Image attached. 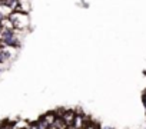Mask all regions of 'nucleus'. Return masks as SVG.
<instances>
[{"label":"nucleus","mask_w":146,"mask_h":129,"mask_svg":"<svg viewBox=\"0 0 146 129\" xmlns=\"http://www.w3.org/2000/svg\"><path fill=\"white\" fill-rule=\"evenodd\" d=\"M9 19L13 22L15 29H17V30H23V32H26V29H27V27H29V25H30L29 15L22 13V12H13V13L10 15V17H9Z\"/></svg>","instance_id":"nucleus-1"},{"label":"nucleus","mask_w":146,"mask_h":129,"mask_svg":"<svg viewBox=\"0 0 146 129\" xmlns=\"http://www.w3.org/2000/svg\"><path fill=\"white\" fill-rule=\"evenodd\" d=\"M76 118V112L75 110H70V109H66V112L63 113L62 116V120L64 122V125L69 128V126H73V120Z\"/></svg>","instance_id":"nucleus-2"},{"label":"nucleus","mask_w":146,"mask_h":129,"mask_svg":"<svg viewBox=\"0 0 146 129\" xmlns=\"http://www.w3.org/2000/svg\"><path fill=\"white\" fill-rule=\"evenodd\" d=\"M0 26H2V30H6V32H13L15 30V25L9 17H5L2 22H0Z\"/></svg>","instance_id":"nucleus-3"},{"label":"nucleus","mask_w":146,"mask_h":129,"mask_svg":"<svg viewBox=\"0 0 146 129\" xmlns=\"http://www.w3.org/2000/svg\"><path fill=\"white\" fill-rule=\"evenodd\" d=\"M17 12H22V13L29 15V12H30V0H20Z\"/></svg>","instance_id":"nucleus-4"},{"label":"nucleus","mask_w":146,"mask_h":129,"mask_svg":"<svg viewBox=\"0 0 146 129\" xmlns=\"http://www.w3.org/2000/svg\"><path fill=\"white\" fill-rule=\"evenodd\" d=\"M12 13H13V10H12L7 5H5V3L0 2V15H2L3 17H10Z\"/></svg>","instance_id":"nucleus-5"},{"label":"nucleus","mask_w":146,"mask_h":129,"mask_svg":"<svg viewBox=\"0 0 146 129\" xmlns=\"http://www.w3.org/2000/svg\"><path fill=\"white\" fill-rule=\"evenodd\" d=\"M43 119H44L50 126H53V125H54V122H56V119H57V116H56V113H54V112H47V113H44V115H43Z\"/></svg>","instance_id":"nucleus-6"},{"label":"nucleus","mask_w":146,"mask_h":129,"mask_svg":"<svg viewBox=\"0 0 146 129\" xmlns=\"http://www.w3.org/2000/svg\"><path fill=\"white\" fill-rule=\"evenodd\" d=\"M29 126H30V123H27L26 120H17L13 123L15 129H29Z\"/></svg>","instance_id":"nucleus-7"},{"label":"nucleus","mask_w":146,"mask_h":129,"mask_svg":"<svg viewBox=\"0 0 146 129\" xmlns=\"http://www.w3.org/2000/svg\"><path fill=\"white\" fill-rule=\"evenodd\" d=\"M36 123H37V128H39V129H49V128H50V125H49V123L43 119V116H42V118H40V119H39Z\"/></svg>","instance_id":"nucleus-8"},{"label":"nucleus","mask_w":146,"mask_h":129,"mask_svg":"<svg viewBox=\"0 0 146 129\" xmlns=\"http://www.w3.org/2000/svg\"><path fill=\"white\" fill-rule=\"evenodd\" d=\"M86 129H100V126L98 123H95V122H89L88 126H86Z\"/></svg>","instance_id":"nucleus-9"},{"label":"nucleus","mask_w":146,"mask_h":129,"mask_svg":"<svg viewBox=\"0 0 146 129\" xmlns=\"http://www.w3.org/2000/svg\"><path fill=\"white\" fill-rule=\"evenodd\" d=\"M29 129H39V128H37V123H36V122H35V123H30Z\"/></svg>","instance_id":"nucleus-10"},{"label":"nucleus","mask_w":146,"mask_h":129,"mask_svg":"<svg viewBox=\"0 0 146 129\" xmlns=\"http://www.w3.org/2000/svg\"><path fill=\"white\" fill-rule=\"evenodd\" d=\"M143 106H145V109H146V95H143Z\"/></svg>","instance_id":"nucleus-11"},{"label":"nucleus","mask_w":146,"mask_h":129,"mask_svg":"<svg viewBox=\"0 0 146 129\" xmlns=\"http://www.w3.org/2000/svg\"><path fill=\"white\" fill-rule=\"evenodd\" d=\"M0 40H2V26H0Z\"/></svg>","instance_id":"nucleus-12"},{"label":"nucleus","mask_w":146,"mask_h":129,"mask_svg":"<svg viewBox=\"0 0 146 129\" xmlns=\"http://www.w3.org/2000/svg\"><path fill=\"white\" fill-rule=\"evenodd\" d=\"M143 95H146V92H145V93H143Z\"/></svg>","instance_id":"nucleus-13"}]
</instances>
